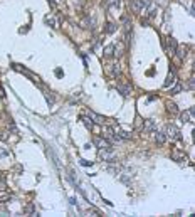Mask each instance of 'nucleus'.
Instances as JSON below:
<instances>
[{"label":"nucleus","instance_id":"1","mask_svg":"<svg viewBox=\"0 0 195 217\" xmlns=\"http://www.w3.org/2000/svg\"><path fill=\"white\" fill-rule=\"evenodd\" d=\"M165 135H167L170 140H173V141H178V140L182 138L180 130H178L175 125H168V126H167V133H165Z\"/></svg>","mask_w":195,"mask_h":217},{"label":"nucleus","instance_id":"2","mask_svg":"<svg viewBox=\"0 0 195 217\" xmlns=\"http://www.w3.org/2000/svg\"><path fill=\"white\" fill-rule=\"evenodd\" d=\"M101 158L104 162H109V163H114V160H116V153L113 152V148H103L101 150Z\"/></svg>","mask_w":195,"mask_h":217},{"label":"nucleus","instance_id":"3","mask_svg":"<svg viewBox=\"0 0 195 217\" xmlns=\"http://www.w3.org/2000/svg\"><path fill=\"white\" fill-rule=\"evenodd\" d=\"M113 133H114L116 136H118L119 140H131V138H133V135H131V133H128V131L121 130L119 126H114V128H113Z\"/></svg>","mask_w":195,"mask_h":217},{"label":"nucleus","instance_id":"4","mask_svg":"<svg viewBox=\"0 0 195 217\" xmlns=\"http://www.w3.org/2000/svg\"><path fill=\"white\" fill-rule=\"evenodd\" d=\"M192 116H193V108H190L188 111H183V113H180V120L183 123L187 121H192Z\"/></svg>","mask_w":195,"mask_h":217},{"label":"nucleus","instance_id":"5","mask_svg":"<svg viewBox=\"0 0 195 217\" xmlns=\"http://www.w3.org/2000/svg\"><path fill=\"white\" fill-rule=\"evenodd\" d=\"M94 143H96V147H99V148H109L111 147V145H109V141H108L106 138H99V136H98V138H94Z\"/></svg>","mask_w":195,"mask_h":217},{"label":"nucleus","instance_id":"6","mask_svg":"<svg viewBox=\"0 0 195 217\" xmlns=\"http://www.w3.org/2000/svg\"><path fill=\"white\" fill-rule=\"evenodd\" d=\"M153 133H155V140L158 141L160 145H163L165 141H167V135H165V131H161V130H160V131H158V130H155Z\"/></svg>","mask_w":195,"mask_h":217},{"label":"nucleus","instance_id":"7","mask_svg":"<svg viewBox=\"0 0 195 217\" xmlns=\"http://www.w3.org/2000/svg\"><path fill=\"white\" fill-rule=\"evenodd\" d=\"M187 51H188V49H187V45H185V44H180V45L177 47V57H178V59H185Z\"/></svg>","mask_w":195,"mask_h":217},{"label":"nucleus","instance_id":"8","mask_svg":"<svg viewBox=\"0 0 195 217\" xmlns=\"http://www.w3.org/2000/svg\"><path fill=\"white\" fill-rule=\"evenodd\" d=\"M156 130V123L153 121V120H146V121H145V131L146 133H153Z\"/></svg>","mask_w":195,"mask_h":217},{"label":"nucleus","instance_id":"9","mask_svg":"<svg viewBox=\"0 0 195 217\" xmlns=\"http://www.w3.org/2000/svg\"><path fill=\"white\" fill-rule=\"evenodd\" d=\"M118 91H119V94H123V96H130L131 94V86L130 84H119Z\"/></svg>","mask_w":195,"mask_h":217},{"label":"nucleus","instance_id":"10","mask_svg":"<svg viewBox=\"0 0 195 217\" xmlns=\"http://www.w3.org/2000/svg\"><path fill=\"white\" fill-rule=\"evenodd\" d=\"M175 74H173V71H170L168 73V76H167V79H165V83H163V86L165 87H170L172 84H175Z\"/></svg>","mask_w":195,"mask_h":217},{"label":"nucleus","instance_id":"11","mask_svg":"<svg viewBox=\"0 0 195 217\" xmlns=\"http://www.w3.org/2000/svg\"><path fill=\"white\" fill-rule=\"evenodd\" d=\"M116 29H118V26H116L114 22H106V26H104V34H113V32H116Z\"/></svg>","mask_w":195,"mask_h":217},{"label":"nucleus","instance_id":"12","mask_svg":"<svg viewBox=\"0 0 195 217\" xmlns=\"http://www.w3.org/2000/svg\"><path fill=\"white\" fill-rule=\"evenodd\" d=\"M167 111H168L170 115L175 116V115H178V106H177L175 103H167Z\"/></svg>","mask_w":195,"mask_h":217},{"label":"nucleus","instance_id":"13","mask_svg":"<svg viewBox=\"0 0 195 217\" xmlns=\"http://www.w3.org/2000/svg\"><path fill=\"white\" fill-rule=\"evenodd\" d=\"M108 7L109 9H119L121 7V0H108Z\"/></svg>","mask_w":195,"mask_h":217},{"label":"nucleus","instance_id":"14","mask_svg":"<svg viewBox=\"0 0 195 217\" xmlns=\"http://www.w3.org/2000/svg\"><path fill=\"white\" fill-rule=\"evenodd\" d=\"M89 116L93 120H96V123H99V125H103V123H106V118H103L101 115H96V113H89Z\"/></svg>","mask_w":195,"mask_h":217},{"label":"nucleus","instance_id":"15","mask_svg":"<svg viewBox=\"0 0 195 217\" xmlns=\"http://www.w3.org/2000/svg\"><path fill=\"white\" fill-rule=\"evenodd\" d=\"M131 9H133L135 12L142 10V3H140V0H133V2H131Z\"/></svg>","mask_w":195,"mask_h":217},{"label":"nucleus","instance_id":"16","mask_svg":"<svg viewBox=\"0 0 195 217\" xmlns=\"http://www.w3.org/2000/svg\"><path fill=\"white\" fill-rule=\"evenodd\" d=\"M119 73H121V68H119V64H113V66H111V74H113V76H118Z\"/></svg>","mask_w":195,"mask_h":217},{"label":"nucleus","instance_id":"17","mask_svg":"<svg viewBox=\"0 0 195 217\" xmlns=\"http://www.w3.org/2000/svg\"><path fill=\"white\" fill-rule=\"evenodd\" d=\"M113 51H114V45L109 44L108 47H104V56H113Z\"/></svg>","mask_w":195,"mask_h":217},{"label":"nucleus","instance_id":"18","mask_svg":"<svg viewBox=\"0 0 195 217\" xmlns=\"http://www.w3.org/2000/svg\"><path fill=\"white\" fill-rule=\"evenodd\" d=\"M82 24H84L86 27H93V26H94V19H91V17H86L84 20H82Z\"/></svg>","mask_w":195,"mask_h":217},{"label":"nucleus","instance_id":"19","mask_svg":"<svg viewBox=\"0 0 195 217\" xmlns=\"http://www.w3.org/2000/svg\"><path fill=\"white\" fill-rule=\"evenodd\" d=\"M172 157L175 158V160H180V162L185 158V155H183V153H180V152H173V153H172Z\"/></svg>","mask_w":195,"mask_h":217},{"label":"nucleus","instance_id":"20","mask_svg":"<svg viewBox=\"0 0 195 217\" xmlns=\"http://www.w3.org/2000/svg\"><path fill=\"white\" fill-rule=\"evenodd\" d=\"M81 120L84 121V125L89 128V130H93V123H91V120H89V118H86V116H81Z\"/></svg>","mask_w":195,"mask_h":217},{"label":"nucleus","instance_id":"21","mask_svg":"<svg viewBox=\"0 0 195 217\" xmlns=\"http://www.w3.org/2000/svg\"><path fill=\"white\" fill-rule=\"evenodd\" d=\"M151 7V9H150V14H148V17H155V15H156V10H158V9H156V5H150Z\"/></svg>","mask_w":195,"mask_h":217},{"label":"nucleus","instance_id":"22","mask_svg":"<svg viewBox=\"0 0 195 217\" xmlns=\"http://www.w3.org/2000/svg\"><path fill=\"white\" fill-rule=\"evenodd\" d=\"M34 212H35L34 205H32V204H29V205L26 207V214H34Z\"/></svg>","mask_w":195,"mask_h":217},{"label":"nucleus","instance_id":"23","mask_svg":"<svg viewBox=\"0 0 195 217\" xmlns=\"http://www.w3.org/2000/svg\"><path fill=\"white\" fill-rule=\"evenodd\" d=\"M182 91V84H178V83H175V87L172 89V94H175V93H180Z\"/></svg>","mask_w":195,"mask_h":217},{"label":"nucleus","instance_id":"24","mask_svg":"<svg viewBox=\"0 0 195 217\" xmlns=\"http://www.w3.org/2000/svg\"><path fill=\"white\" fill-rule=\"evenodd\" d=\"M45 22H47L51 27H54V26H56V20H54V17H45Z\"/></svg>","mask_w":195,"mask_h":217},{"label":"nucleus","instance_id":"25","mask_svg":"<svg viewBox=\"0 0 195 217\" xmlns=\"http://www.w3.org/2000/svg\"><path fill=\"white\" fill-rule=\"evenodd\" d=\"M168 44H170V47H172V51H175V47H177V44H175V40L172 39V37H168Z\"/></svg>","mask_w":195,"mask_h":217},{"label":"nucleus","instance_id":"26","mask_svg":"<svg viewBox=\"0 0 195 217\" xmlns=\"http://www.w3.org/2000/svg\"><path fill=\"white\" fill-rule=\"evenodd\" d=\"M140 3H142V7H150L151 0H140Z\"/></svg>","mask_w":195,"mask_h":217},{"label":"nucleus","instance_id":"27","mask_svg":"<svg viewBox=\"0 0 195 217\" xmlns=\"http://www.w3.org/2000/svg\"><path fill=\"white\" fill-rule=\"evenodd\" d=\"M9 200V194H0V202H5Z\"/></svg>","mask_w":195,"mask_h":217},{"label":"nucleus","instance_id":"28","mask_svg":"<svg viewBox=\"0 0 195 217\" xmlns=\"http://www.w3.org/2000/svg\"><path fill=\"white\" fill-rule=\"evenodd\" d=\"M0 138H2L3 141H5V140H9V133H7V131H3L2 135H0Z\"/></svg>","mask_w":195,"mask_h":217},{"label":"nucleus","instance_id":"29","mask_svg":"<svg viewBox=\"0 0 195 217\" xmlns=\"http://www.w3.org/2000/svg\"><path fill=\"white\" fill-rule=\"evenodd\" d=\"M9 155V152H5V150H0V157H7Z\"/></svg>","mask_w":195,"mask_h":217},{"label":"nucleus","instance_id":"30","mask_svg":"<svg viewBox=\"0 0 195 217\" xmlns=\"http://www.w3.org/2000/svg\"><path fill=\"white\" fill-rule=\"evenodd\" d=\"M81 163L84 165V167H89V165H91V162H88V160H81Z\"/></svg>","mask_w":195,"mask_h":217}]
</instances>
